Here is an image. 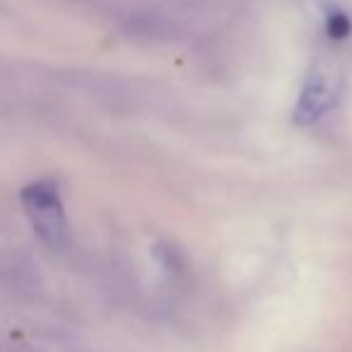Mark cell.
Listing matches in <instances>:
<instances>
[{"instance_id":"obj_1","label":"cell","mask_w":352,"mask_h":352,"mask_svg":"<svg viewBox=\"0 0 352 352\" xmlns=\"http://www.w3.org/2000/svg\"><path fill=\"white\" fill-rule=\"evenodd\" d=\"M20 201L36 236L51 249H63L68 241V222H65L58 184L54 179H39V182L27 184L20 193Z\"/></svg>"},{"instance_id":"obj_2","label":"cell","mask_w":352,"mask_h":352,"mask_svg":"<svg viewBox=\"0 0 352 352\" xmlns=\"http://www.w3.org/2000/svg\"><path fill=\"white\" fill-rule=\"evenodd\" d=\"M328 104H331V94H328L326 85H323L318 78H314L311 82L307 85V89H304L302 99H299L297 111H294V121L297 123L314 121V118H318L323 111H326Z\"/></svg>"},{"instance_id":"obj_3","label":"cell","mask_w":352,"mask_h":352,"mask_svg":"<svg viewBox=\"0 0 352 352\" xmlns=\"http://www.w3.org/2000/svg\"><path fill=\"white\" fill-rule=\"evenodd\" d=\"M326 30H328V34H331V39H345V36H350V32H352V20L345 15V12L336 10L328 15Z\"/></svg>"}]
</instances>
